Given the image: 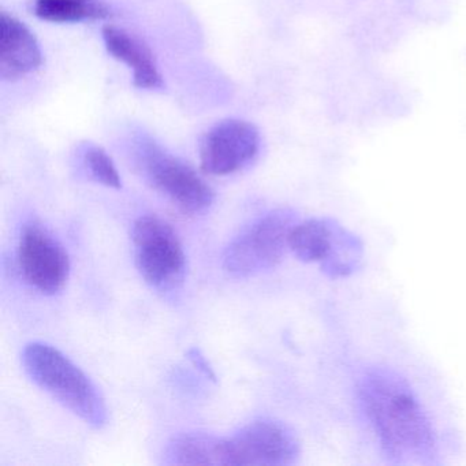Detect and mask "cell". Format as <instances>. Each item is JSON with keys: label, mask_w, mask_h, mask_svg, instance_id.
Instances as JSON below:
<instances>
[{"label": "cell", "mask_w": 466, "mask_h": 466, "mask_svg": "<svg viewBox=\"0 0 466 466\" xmlns=\"http://www.w3.org/2000/svg\"><path fill=\"white\" fill-rule=\"evenodd\" d=\"M360 394L387 454L400 462H420L432 455V422L405 379L378 368L362 379Z\"/></svg>", "instance_id": "cell-1"}, {"label": "cell", "mask_w": 466, "mask_h": 466, "mask_svg": "<svg viewBox=\"0 0 466 466\" xmlns=\"http://www.w3.org/2000/svg\"><path fill=\"white\" fill-rule=\"evenodd\" d=\"M24 370L35 384L95 430L108 421L107 406L88 375L61 350L31 342L23 351Z\"/></svg>", "instance_id": "cell-2"}, {"label": "cell", "mask_w": 466, "mask_h": 466, "mask_svg": "<svg viewBox=\"0 0 466 466\" xmlns=\"http://www.w3.org/2000/svg\"><path fill=\"white\" fill-rule=\"evenodd\" d=\"M136 266L149 288L163 296L181 290L187 279V255L174 228L157 215L133 225Z\"/></svg>", "instance_id": "cell-3"}, {"label": "cell", "mask_w": 466, "mask_h": 466, "mask_svg": "<svg viewBox=\"0 0 466 466\" xmlns=\"http://www.w3.org/2000/svg\"><path fill=\"white\" fill-rule=\"evenodd\" d=\"M297 217L291 209L268 212L248 226L223 253V268L234 278H250L275 268L290 249Z\"/></svg>", "instance_id": "cell-4"}, {"label": "cell", "mask_w": 466, "mask_h": 466, "mask_svg": "<svg viewBox=\"0 0 466 466\" xmlns=\"http://www.w3.org/2000/svg\"><path fill=\"white\" fill-rule=\"evenodd\" d=\"M289 247L305 263H319L331 277H343L357 268L362 247L359 238L327 218H313L297 223Z\"/></svg>", "instance_id": "cell-5"}, {"label": "cell", "mask_w": 466, "mask_h": 466, "mask_svg": "<svg viewBox=\"0 0 466 466\" xmlns=\"http://www.w3.org/2000/svg\"><path fill=\"white\" fill-rule=\"evenodd\" d=\"M144 173L152 185L179 208L204 214L214 204L215 193L195 168L155 143H144L140 151Z\"/></svg>", "instance_id": "cell-6"}, {"label": "cell", "mask_w": 466, "mask_h": 466, "mask_svg": "<svg viewBox=\"0 0 466 466\" xmlns=\"http://www.w3.org/2000/svg\"><path fill=\"white\" fill-rule=\"evenodd\" d=\"M17 258L24 279L40 293L54 296L69 279L70 258L64 245L36 220L21 228Z\"/></svg>", "instance_id": "cell-7"}, {"label": "cell", "mask_w": 466, "mask_h": 466, "mask_svg": "<svg viewBox=\"0 0 466 466\" xmlns=\"http://www.w3.org/2000/svg\"><path fill=\"white\" fill-rule=\"evenodd\" d=\"M230 465H291L299 457V441L285 422L258 419L228 439Z\"/></svg>", "instance_id": "cell-8"}, {"label": "cell", "mask_w": 466, "mask_h": 466, "mask_svg": "<svg viewBox=\"0 0 466 466\" xmlns=\"http://www.w3.org/2000/svg\"><path fill=\"white\" fill-rule=\"evenodd\" d=\"M260 144V133L255 125L241 119L219 122L201 138V170L211 176L237 173L255 160Z\"/></svg>", "instance_id": "cell-9"}, {"label": "cell", "mask_w": 466, "mask_h": 466, "mask_svg": "<svg viewBox=\"0 0 466 466\" xmlns=\"http://www.w3.org/2000/svg\"><path fill=\"white\" fill-rule=\"evenodd\" d=\"M43 54L35 35L17 18L0 15V77L18 80L39 69Z\"/></svg>", "instance_id": "cell-10"}, {"label": "cell", "mask_w": 466, "mask_h": 466, "mask_svg": "<svg viewBox=\"0 0 466 466\" xmlns=\"http://www.w3.org/2000/svg\"><path fill=\"white\" fill-rule=\"evenodd\" d=\"M103 40L108 53L133 70V83L140 89L163 88L162 76L149 48L124 29L107 25Z\"/></svg>", "instance_id": "cell-11"}, {"label": "cell", "mask_w": 466, "mask_h": 466, "mask_svg": "<svg viewBox=\"0 0 466 466\" xmlns=\"http://www.w3.org/2000/svg\"><path fill=\"white\" fill-rule=\"evenodd\" d=\"M165 462L168 465H230L228 439L200 432L174 436L166 446Z\"/></svg>", "instance_id": "cell-12"}, {"label": "cell", "mask_w": 466, "mask_h": 466, "mask_svg": "<svg viewBox=\"0 0 466 466\" xmlns=\"http://www.w3.org/2000/svg\"><path fill=\"white\" fill-rule=\"evenodd\" d=\"M35 15L48 23L73 24L103 20L110 12L100 0H35Z\"/></svg>", "instance_id": "cell-13"}, {"label": "cell", "mask_w": 466, "mask_h": 466, "mask_svg": "<svg viewBox=\"0 0 466 466\" xmlns=\"http://www.w3.org/2000/svg\"><path fill=\"white\" fill-rule=\"evenodd\" d=\"M83 163L86 173L97 184L105 185L113 189H121L122 181L113 159L105 149L96 146H88L83 151Z\"/></svg>", "instance_id": "cell-14"}, {"label": "cell", "mask_w": 466, "mask_h": 466, "mask_svg": "<svg viewBox=\"0 0 466 466\" xmlns=\"http://www.w3.org/2000/svg\"><path fill=\"white\" fill-rule=\"evenodd\" d=\"M187 357H189L192 364L195 365L198 370H201L207 378L211 379V380H215L217 376H215L211 365L208 364V361H207L206 357L200 353V350H198V349H190V350L187 351Z\"/></svg>", "instance_id": "cell-15"}]
</instances>
